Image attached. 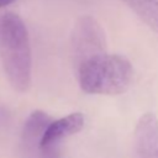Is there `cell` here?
Returning a JSON list of instances; mask_svg holds the SVG:
<instances>
[{"label":"cell","instance_id":"6da1fadb","mask_svg":"<svg viewBox=\"0 0 158 158\" xmlns=\"http://www.w3.org/2000/svg\"><path fill=\"white\" fill-rule=\"evenodd\" d=\"M0 58L10 85L25 93L31 85V46L22 19L6 12L0 17Z\"/></svg>","mask_w":158,"mask_h":158},{"label":"cell","instance_id":"7a4b0ae2","mask_svg":"<svg viewBox=\"0 0 158 158\" xmlns=\"http://www.w3.org/2000/svg\"><path fill=\"white\" fill-rule=\"evenodd\" d=\"M77 69L79 85L88 94L117 95L127 90L132 79L131 63L106 52L85 59Z\"/></svg>","mask_w":158,"mask_h":158},{"label":"cell","instance_id":"3957f363","mask_svg":"<svg viewBox=\"0 0 158 158\" xmlns=\"http://www.w3.org/2000/svg\"><path fill=\"white\" fill-rule=\"evenodd\" d=\"M104 52H106V38L102 27L94 17L81 16L72 32V53L75 65Z\"/></svg>","mask_w":158,"mask_h":158},{"label":"cell","instance_id":"277c9868","mask_svg":"<svg viewBox=\"0 0 158 158\" xmlns=\"http://www.w3.org/2000/svg\"><path fill=\"white\" fill-rule=\"evenodd\" d=\"M83 126L84 116L80 112H73L58 120H52L40 141V153L43 157L53 158L56 146L62 139L79 132Z\"/></svg>","mask_w":158,"mask_h":158},{"label":"cell","instance_id":"5b68a950","mask_svg":"<svg viewBox=\"0 0 158 158\" xmlns=\"http://www.w3.org/2000/svg\"><path fill=\"white\" fill-rule=\"evenodd\" d=\"M133 158H158V118L152 112L142 115L136 125Z\"/></svg>","mask_w":158,"mask_h":158},{"label":"cell","instance_id":"8992f818","mask_svg":"<svg viewBox=\"0 0 158 158\" xmlns=\"http://www.w3.org/2000/svg\"><path fill=\"white\" fill-rule=\"evenodd\" d=\"M52 121V117L43 111H33L25 121L22 130V142L28 151L40 149V141Z\"/></svg>","mask_w":158,"mask_h":158},{"label":"cell","instance_id":"52a82bcc","mask_svg":"<svg viewBox=\"0 0 158 158\" xmlns=\"http://www.w3.org/2000/svg\"><path fill=\"white\" fill-rule=\"evenodd\" d=\"M151 30L158 32V0H122Z\"/></svg>","mask_w":158,"mask_h":158},{"label":"cell","instance_id":"ba28073f","mask_svg":"<svg viewBox=\"0 0 158 158\" xmlns=\"http://www.w3.org/2000/svg\"><path fill=\"white\" fill-rule=\"evenodd\" d=\"M14 1H16V0H0V9L4 7V6H7V5L12 4Z\"/></svg>","mask_w":158,"mask_h":158}]
</instances>
